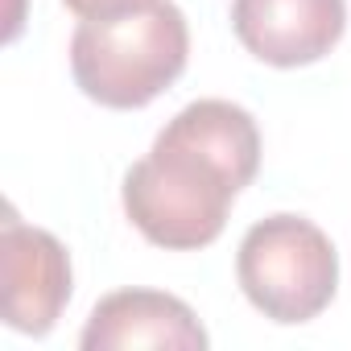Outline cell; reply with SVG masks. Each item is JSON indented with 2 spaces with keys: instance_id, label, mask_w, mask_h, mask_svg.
<instances>
[{
  "instance_id": "1",
  "label": "cell",
  "mask_w": 351,
  "mask_h": 351,
  "mask_svg": "<svg viewBox=\"0 0 351 351\" xmlns=\"http://www.w3.org/2000/svg\"><path fill=\"white\" fill-rule=\"evenodd\" d=\"M261 169V132L248 108L199 99L173 116L149 157L124 173L132 228L169 252H195L219 240L232 199Z\"/></svg>"
},
{
  "instance_id": "2",
  "label": "cell",
  "mask_w": 351,
  "mask_h": 351,
  "mask_svg": "<svg viewBox=\"0 0 351 351\" xmlns=\"http://www.w3.org/2000/svg\"><path fill=\"white\" fill-rule=\"evenodd\" d=\"M191 29L178 5L157 0L120 17H87L71 38V75L104 108H145L186 71Z\"/></svg>"
},
{
  "instance_id": "3",
  "label": "cell",
  "mask_w": 351,
  "mask_h": 351,
  "mask_svg": "<svg viewBox=\"0 0 351 351\" xmlns=\"http://www.w3.org/2000/svg\"><path fill=\"white\" fill-rule=\"evenodd\" d=\"M236 277L265 318L293 326L330 306L339 289V256L318 223L302 215H269L240 240Z\"/></svg>"
},
{
  "instance_id": "4",
  "label": "cell",
  "mask_w": 351,
  "mask_h": 351,
  "mask_svg": "<svg viewBox=\"0 0 351 351\" xmlns=\"http://www.w3.org/2000/svg\"><path fill=\"white\" fill-rule=\"evenodd\" d=\"M0 273H5V322L21 335H50L71 302V256L42 232L25 228L13 215L0 236Z\"/></svg>"
},
{
  "instance_id": "5",
  "label": "cell",
  "mask_w": 351,
  "mask_h": 351,
  "mask_svg": "<svg viewBox=\"0 0 351 351\" xmlns=\"http://www.w3.org/2000/svg\"><path fill=\"white\" fill-rule=\"evenodd\" d=\"M232 29L269 66H310L339 46L347 0H236Z\"/></svg>"
},
{
  "instance_id": "6",
  "label": "cell",
  "mask_w": 351,
  "mask_h": 351,
  "mask_svg": "<svg viewBox=\"0 0 351 351\" xmlns=\"http://www.w3.org/2000/svg\"><path fill=\"white\" fill-rule=\"evenodd\" d=\"M87 351H128V347H169L203 351L207 330L195 310L161 289H116L91 310L83 339Z\"/></svg>"
},
{
  "instance_id": "7",
  "label": "cell",
  "mask_w": 351,
  "mask_h": 351,
  "mask_svg": "<svg viewBox=\"0 0 351 351\" xmlns=\"http://www.w3.org/2000/svg\"><path fill=\"white\" fill-rule=\"evenodd\" d=\"M157 0H66V9L75 17H120V13H132V9H149Z\"/></svg>"
}]
</instances>
